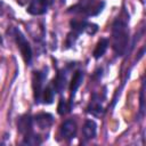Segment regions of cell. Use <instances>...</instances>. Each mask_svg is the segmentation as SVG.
Listing matches in <instances>:
<instances>
[{"instance_id":"cell-8","label":"cell","mask_w":146,"mask_h":146,"mask_svg":"<svg viewBox=\"0 0 146 146\" xmlns=\"http://www.w3.org/2000/svg\"><path fill=\"white\" fill-rule=\"evenodd\" d=\"M34 121L36 123V125L40 129H47L51 125L52 123V115L48 114V113H40L34 117Z\"/></svg>"},{"instance_id":"cell-3","label":"cell","mask_w":146,"mask_h":146,"mask_svg":"<svg viewBox=\"0 0 146 146\" xmlns=\"http://www.w3.org/2000/svg\"><path fill=\"white\" fill-rule=\"evenodd\" d=\"M13 35H14L17 47L19 48V51H21L24 60L26 62V64H30L31 59H32V50H31L30 43L27 42L25 36L22 34V32L17 29H13Z\"/></svg>"},{"instance_id":"cell-6","label":"cell","mask_w":146,"mask_h":146,"mask_svg":"<svg viewBox=\"0 0 146 146\" xmlns=\"http://www.w3.org/2000/svg\"><path fill=\"white\" fill-rule=\"evenodd\" d=\"M48 6L42 0H33L27 7V11L31 15H42L47 11Z\"/></svg>"},{"instance_id":"cell-9","label":"cell","mask_w":146,"mask_h":146,"mask_svg":"<svg viewBox=\"0 0 146 146\" xmlns=\"http://www.w3.org/2000/svg\"><path fill=\"white\" fill-rule=\"evenodd\" d=\"M82 132H83V136H84L86 139L95 138L96 132H97V124H96V122L92 121V120H87L84 122V124H83Z\"/></svg>"},{"instance_id":"cell-17","label":"cell","mask_w":146,"mask_h":146,"mask_svg":"<svg viewBox=\"0 0 146 146\" xmlns=\"http://www.w3.org/2000/svg\"><path fill=\"white\" fill-rule=\"evenodd\" d=\"M68 110H70V107H68L67 103H66L64 99H60V100H59V104H58V106H57V112H58L60 115H64V114H66V113L68 112Z\"/></svg>"},{"instance_id":"cell-12","label":"cell","mask_w":146,"mask_h":146,"mask_svg":"<svg viewBox=\"0 0 146 146\" xmlns=\"http://www.w3.org/2000/svg\"><path fill=\"white\" fill-rule=\"evenodd\" d=\"M82 80H83V73L81 71L75 72V74L72 78L71 84H70V91L72 92V95H74V92L76 91V89L80 87V84L82 83Z\"/></svg>"},{"instance_id":"cell-19","label":"cell","mask_w":146,"mask_h":146,"mask_svg":"<svg viewBox=\"0 0 146 146\" xmlns=\"http://www.w3.org/2000/svg\"><path fill=\"white\" fill-rule=\"evenodd\" d=\"M140 110L144 111V87L141 88V92H140Z\"/></svg>"},{"instance_id":"cell-4","label":"cell","mask_w":146,"mask_h":146,"mask_svg":"<svg viewBox=\"0 0 146 146\" xmlns=\"http://www.w3.org/2000/svg\"><path fill=\"white\" fill-rule=\"evenodd\" d=\"M47 76V73L44 72H35L33 75V90H34V99L35 103H40L41 95H42V84Z\"/></svg>"},{"instance_id":"cell-15","label":"cell","mask_w":146,"mask_h":146,"mask_svg":"<svg viewBox=\"0 0 146 146\" xmlns=\"http://www.w3.org/2000/svg\"><path fill=\"white\" fill-rule=\"evenodd\" d=\"M54 87H55V90L58 91V92H62L65 87H66V78L63 73H59L57 75V78L54 80Z\"/></svg>"},{"instance_id":"cell-20","label":"cell","mask_w":146,"mask_h":146,"mask_svg":"<svg viewBox=\"0 0 146 146\" xmlns=\"http://www.w3.org/2000/svg\"><path fill=\"white\" fill-rule=\"evenodd\" d=\"M42 1H43V2H44V3H46L48 7H49L50 5H52V2H54L55 0H42Z\"/></svg>"},{"instance_id":"cell-1","label":"cell","mask_w":146,"mask_h":146,"mask_svg":"<svg viewBox=\"0 0 146 146\" xmlns=\"http://www.w3.org/2000/svg\"><path fill=\"white\" fill-rule=\"evenodd\" d=\"M129 41V30L127 18L117 17L112 25V47L115 54L123 55Z\"/></svg>"},{"instance_id":"cell-5","label":"cell","mask_w":146,"mask_h":146,"mask_svg":"<svg viewBox=\"0 0 146 146\" xmlns=\"http://www.w3.org/2000/svg\"><path fill=\"white\" fill-rule=\"evenodd\" d=\"M76 133V124L73 120H66L60 125V135L65 139H71Z\"/></svg>"},{"instance_id":"cell-18","label":"cell","mask_w":146,"mask_h":146,"mask_svg":"<svg viewBox=\"0 0 146 146\" xmlns=\"http://www.w3.org/2000/svg\"><path fill=\"white\" fill-rule=\"evenodd\" d=\"M84 31H86L87 33H89V34H94V33L97 31V25H96V24H90V23H87Z\"/></svg>"},{"instance_id":"cell-10","label":"cell","mask_w":146,"mask_h":146,"mask_svg":"<svg viewBox=\"0 0 146 146\" xmlns=\"http://www.w3.org/2000/svg\"><path fill=\"white\" fill-rule=\"evenodd\" d=\"M88 112L91 113L92 115H100L103 113V106H102V103L99 100V98H97V96L95 95L92 97V100L90 102L89 106H88Z\"/></svg>"},{"instance_id":"cell-21","label":"cell","mask_w":146,"mask_h":146,"mask_svg":"<svg viewBox=\"0 0 146 146\" xmlns=\"http://www.w3.org/2000/svg\"><path fill=\"white\" fill-rule=\"evenodd\" d=\"M1 11H2V3L0 2V14H1Z\"/></svg>"},{"instance_id":"cell-7","label":"cell","mask_w":146,"mask_h":146,"mask_svg":"<svg viewBox=\"0 0 146 146\" xmlns=\"http://www.w3.org/2000/svg\"><path fill=\"white\" fill-rule=\"evenodd\" d=\"M17 127H18V130L23 135H26L29 132L32 131V119L30 115H23L18 119V122H17Z\"/></svg>"},{"instance_id":"cell-14","label":"cell","mask_w":146,"mask_h":146,"mask_svg":"<svg viewBox=\"0 0 146 146\" xmlns=\"http://www.w3.org/2000/svg\"><path fill=\"white\" fill-rule=\"evenodd\" d=\"M23 144L24 145H39L41 144V138L39 137V135H35L33 131L24 135V140H23Z\"/></svg>"},{"instance_id":"cell-16","label":"cell","mask_w":146,"mask_h":146,"mask_svg":"<svg viewBox=\"0 0 146 146\" xmlns=\"http://www.w3.org/2000/svg\"><path fill=\"white\" fill-rule=\"evenodd\" d=\"M86 25H87V22L83 21V19H73V21H71L72 30H73L75 33H78V34L84 31Z\"/></svg>"},{"instance_id":"cell-13","label":"cell","mask_w":146,"mask_h":146,"mask_svg":"<svg viewBox=\"0 0 146 146\" xmlns=\"http://www.w3.org/2000/svg\"><path fill=\"white\" fill-rule=\"evenodd\" d=\"M54 95H55V89L51 86L46 87L42 90V95H41V100L44 104H51L54 100Z\"/></svg>"},{"instance_id":"cell-11","label":"cell","mask_w":146,"mask_h":146,"mask_svg":"<svg viewBox=\"0 0 146 146\" xmlns=\"http://www.w3.org/2000/svg\"><path fill=\"white\" fill-rule=\"evenodd\" d=\"M107 46H108V40L107 39H100L98 41L95 50H94V57L95 58H100L105 54V51L107 49Z\"/></svg>"},{"instance_id":"cell-2","label":"cell","mask_w":146,"mask_h":146,"mask_svg":"<svg viewBox=\"0 0 146 146\" xmlns=\"http://www.w3.org/2000/svg\"><path fill=\"white\" fill-rule=\"evenodd\" d=\"M104 6L105 3L103 1H83L72 7L71 9L74 13H80V14H84L88 16H95V15H98L103 10Z\"/></svg>"}]
</instances>
